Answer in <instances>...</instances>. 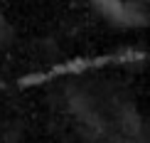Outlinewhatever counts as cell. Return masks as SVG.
I'll use <instances>...</instances> for the list:
<instances>
[{
  "instance_id": "obj_1",
  "label": "cell",
  "mask_w": 150,
  "mask_h": 143,
  "mask_svg": "<svg viewBox=\"0 0 150 143\" xmlns=\"http://www.w3.org/2000/svg\"><path fill=\"white\" fill-rule=\"evenodd\" d=\"M5 37H8V25H5V20L0 17V42H3Z\"/></svg>"
}]
</instances>
